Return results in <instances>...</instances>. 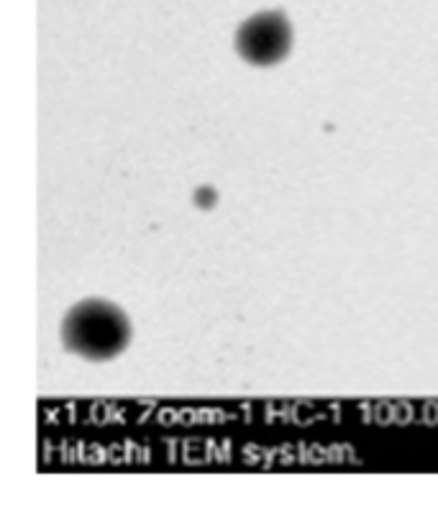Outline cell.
Segmentation results:
<instances>
[{
  "label": "cell",
  "mask_w": 438,
  "mask_h": 512,
  "mask_svg": "<svg viewBox=\"0 0 438 512\" xmlns=\"http://www.w3.org/2000/svg\"><path fill=\"white\" fill-rule=\"evenodd\" d=\"M62 344L88 361H111L131 344V320L118 305L90 297L72 305L62 320Z\"/></svg>",
  "instance_id": "6da1fadb"
},
{
  "label": "cell",
  "mask_w": 438,
  "mask_h": 512,
  "mask_svg": "<svg viewBox=\"0 0 438 512\" xmlns=\"http://www.w3.org/2000/svg\"><path fill=\"white\" fill-rule=\"evenodd\" d=\"M234 44L244 62L254 67H275L290 54L292 26L280 11L254 13L239 26Z\"/></svg>",
  "instance_id": "7a4b0ae2"
}]
</instances>
